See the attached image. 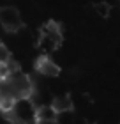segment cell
<instances>
[{"instance_id": "cell-9", "label": "cell", "mask_w": 120, "mask_h": 124, "mask_svg": "<svg viewBox=\"0 0 120 124\" xmlns=\"http://www.w3.org/2000/svg\"><path fill=\"white\" fill-rule=\"evenodd\" d=\"M104 2L110 5L111 9H113V7H120V0H104Z\"/></svg>"}, {"instance_id": "cell-10", "label": "cell", "mask_w": 120, "mask_h": 124, "mask_svg": "<svg viewBox=\"0 0 120 124\" xmlns=\"http://www.w3.org/2000/svg\"><path fill=\"white\" fill-rule=\"evenodd\" d=\"M0 43H2V39H0Z\"/></svg>"}, {"instance_id": "cell-5", "label": "cell", "mask_w": 120, "mask_h": 124, "mask_svg": "<svg viewBox=\"0 0 120 124\" xmlns=\"http://www.w3.org/2000/svg\"><path fill=\"white\" fill-rule=\"evenodd\" d=\"M37 122L42 124H49V122H56L58 121V112L53 108V105H41L37 106Z\"/></svg>"}, {"instance_id": "cell-3", "label": "cell", "mask_w": 120, "mask_h": 124, "mask_svg": "<svg viewBox=\"0 0 120 124\" xmlns=\"http://www.w3.org/2000/svg\"><path fill=\"white\" fill-rule=\"evenodd\" d=\"M0 25L4 27L5 32H18L21 29V25H23L20 11L13 7V5L0 7Z\"/></svg>"}, {"instance_id": "cell-8", "label": "cell", "mask_w": 120, "mask_h": 124, "mask_svg": "<svg viewBox=\"0 0 120 124\" xmlns=\"http://www.w3.org/2000/svg\"><path fill=\"white\" fill-rule=\"evenodd\" d=\"M9 59H11V53H9L7 46H4V44L0 43V64H5Z\"/></svg>"}, {"instance_id": "cell-7", "label": "cell", "mask_w": 120, "mask_h": 124, "mask_svg": "<svg viewBox=\"0 0 120 124\" xmlns=\"http://www.w3.org/2000/svg\"><path fill=\"white\" fill-rule=\"evenodd\" d=\"M94 9H95V13L99 14L101 18H106V16L110 14V9H111V7H110V5H108L106 2H99V4H95V5H94Z\"/></svg>"}, {"instance_id": "cell-6", "label": "cell", "mask_w": 120, "mask_h": 124, "mask_svg": "<svg viewBox=\"0 0 120 124\" xmlns=\"http://www.w3.org/2000/svg\"><path fill=\"white\" fill-rule=\"evenodd\" d=\"M51 105H53V108L58 114H69V112H72V99L69 96H56Z\"/></svg>"}, {"instance_id": "cell-4", "label": "cell", "mask_w": 120, "mask_h": 124, "mask_svg": "<svg viewBox=\"0 0 120 124\" xmlns=\"http://www.w3.org/2000/svg\"><path fill=\"white\" fill-rule=\"evenodd\" d=\"M35 69L46 78H55L60 75V67L56 66V62H53L48 55H41L35 62Z\"/></svg>"}, {"instance_id": "cell-2", "label": "cell", "mask_w": 120, "mask_h": 124, "mask_svg": "<svg viewBox=\"0 0 120 124\" xmlns=\"http://www.w3.org/2000/svg\"><path fill=\"white\" fill-rule=\"evenodd\" d=\"M62 43V29L60 25H56L55 21H49L41 29V34H39V41L37 46L41 48L42 53H51L55 52L56 48L60 46Z\"/></svg>"}, {"instance_id": "cell-1", "label": "cell", "mask_w": 120, "mask_h": 124, "mask_svg": "<svg viewBox=\"0 0 120 124\" xmlns=\"http://www.w3.org/2000/svg\"><path fill=\"white\" fill-rule=\"evenodd\" d=\"M7 117L11 121H16V122H25V124L34 122L37 117V103L30 96L14 99L13 108L7 112Z\"/></svg>"}]
</instances>
